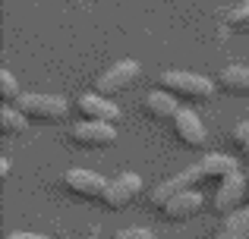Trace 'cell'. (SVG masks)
<instances>
[{
    "label": "cell",
    "instance_id": "cell-3",
    "mask_svg": "<svg viewBox=\"0 0 249 239\" xmlns=\"http://www.w3.org/2000/svg\"><path fill=\"white\" fill-rule=\"evenodd\" d=\"M139 73H142V69H139V63H136V60L114 63V66H107L95 79V95H101V98H117V95L126 92L129 85H136Z\"/></svg>",
    "mask_w": 249,
    "mask_h": 239
},
{
    "label": "cell",
    "instance_id": "cell-13",
    "mask_svg": "<svg viewBox=\"0 0 249 239\" xmlns=\"http://www.w3.org/2000/svg\"><path fill=\"white\" fill-rule=\"evenodd\" d=\"M180 101L177 98H170L167 92H161V88H155V92H148L145 98H142V111H145V117L148 120H155V123H170L180 113Z\"/></svg>",
    "mask_w": 249,
    "mask_h": 239
},
{
    "label": "cell",
    "instance_id": "cell-2",
    "mask_svg": "<svg viewBox=\"0 0 249 239\" xmlns=\"http://www.w3.org/2000/svg\"><path fill=\"white\" fill-rule=\"evenodd\" d=\"M16 111L22 113L29 123H60L63 117H67V101L60 98V95H38V92H32V95H22V98L16 101Z\"/></svg>",
    "mask_w": 249,
    "mask_h": 239
},
{
    "label": "cell",
    "instance_id": "cell-10",
    "mask_svg": "<svg viewBox=\"0 0 249 239\" xmlns=\"http://www.w3.org/2000/svg\"><path fill=\"white\" fill-rule=\"evenodd\" d=\"M170 129H174V139L186 148H202L208 142V132L202 126V120L196 117L193 111H180L174 120H170Z\"/></svg>",
    "mask_w": 249,
    "mask_h": 239
},
{
    "label": "cell",
    "instance_id": "cell-23",
    "mask_svg": "<svg viewBox=\"0 0 249 239\" xmlns=\"http://www.w3.org/2000/svg\"><path fill=\"white\" fill-rule=\"evenodd\" d=\"M246 205H249V192H246Z\"/></svg>",
    "mask_w": 249,
    "mask_h": 239
},
{
    "label": "cell",
    "instance_id": "cell-18",
    "mask_svg": "<svg viewBox=\"0 0 249 239\" xmlns=\"http://www.w3.org/2000/svg\"><path fill=\"white\" fill-rule=\"evenodd\" d=\"M231 145H233V151H237V154L249 158V120H243V123H237V126H233Z\"/></svg>",
    "mask_w": 249,
    "mask_h": 239
},
{
    "label": "cell",
    "instance_id": "cell-22",
    "mask_svg": "<svg viewBox=\"0 0 249 239\" xmlns=\"http://www.w3.org/2000/svg\"><path fill=\"white\" fill-rule=\"evenodd\" d=\"M10 176V160H0V179Z\"/></svg>",
    "mask_w": 249,
    "mask_h": 239
},
{
    "label": "cell",
    "instance_id": "cell-19",
    "mask_svg": "<svg viewBox=\"0 0 249 239\" xmlns=\"http://www.w3.org/2000/svg\"><path fill=\"white\" fill-rule=\"evenodd\" d=\"M227 25H231V29H237V32L249 29V0H246V3H240L237 10L227 13Z\"/></svg>",
    "mask_w": 249,
    "mask_h": 239
},
{
    "label": "cell",
    "instance_id": "cell-4",
    "mask_svg": "<svg viewBox=\"0 0 249 239\" xmlns=\"http://www.w3.org/2000/svg\"><path fill=\"white\" fill-rule=\"evenodd\" d=\"M246 192H249V176H243V173H233L231 179H224V183L218 186V192H214V198H212V211L227 221L231 214L243 211Z\"/></svg>",
    "mask_w": 249,
    "mask_h": 239
},
{
    "label": "cell",
    "instance_id": "cell-11",
    "mask_svg": "<svg viewBox=\"0 0 249 239\" xmlns=\"http://www.w3.org/2000/svg\"><path fill=\"white\" fill-rule=\"evenodd\" d=\"M196 167H199L202 186H205V183H218L221 186L224 179H231L233 173H240L237 158H233V154H205Z\"/></svg>",
    "mask_w": 249,
    "mask_h": 239
},
{
    "label": "cell",
    "instance_id": "cell-16",
    "mask_svg": "<svg viewBox=\"0 0 249 239\" xmlns=\"http://www.w3.org/2000/svg\"><path fill=\"white\" fill-rule=\"evenodd\" d=\"M25 126H29V120H25L16 107H3V111H0V132L3 135H19Z\"/></svg>",
    "mask_w": 249,
    "mask_h": 239
},
{
    "label": "cell",
    "instance_id": "cell-12",
    "mask_svg": "<svg viewBox=\"0 0 249 239\" xmlns=\"http://www.w3.org/2000/svg\"><path fill=\"white\" fill-rule=\"evenodd\" d=\"M202 205H205L202 195L193 189V192H183V195L170 198L164 208H158V211H161V217H164L167 223H186V221H193V217L202 211Z\"/></svg>",
    "mask_w": 249,
    "mask_h": 239
},
{
    "label": "cell",
    "instance_id": "cell-24",
    "mask_svg": "<svg viewBox=\"0 0 249 239\" xmlns=\"http://www.w3.org/2000/svg\"><path fill=\"white\" fill-rule=\"evenodd\" d=\"M89 239H98V236H89Z\"/></svg>",
    "mask_w": 249,
    "mask_h": 239
},
{
    "label": "cell",
    "instance_id": "cell-8",
    "mask_svg": "<svg viewBox=\"0 0 249 239\" xmlns=\"http://www.w3.org/2000/svg\"><path fill=\"white\" fill-rule=\"evenodd\" d=\"M142 192V176L139 173H120L117 179H110L107 183V192H104V208L110 211H120L126 208V205H133L136 198H139Z\"/></svg>",
    "mask_w": 249,
    "mask_h": 239
},
{
    "label": "cell",
    "instance_id": "cell-7",
    "mask_svg": "<svg viewBox=\"0 0 249 239\" xmlns=\"http://www.w3.org/2000/svg\"><path fill=\"white\" fill-rule=\"evenodd\" d=\"M196 186H202V176H199V167H186V170H180L177 176L164 179V183H158L152 189V205L155 208H164L170 198L183 195V192H193Z\"/></svg>",
    "mask_w": 249,
    "mask_h": 239
},
{
    "label": "cell",
    "instance_id": "cell-21",
    "mask_svg": "<svg viewBox=\"0 0 249 239\" xmlns=\"http://www.w3.org/2000/svg\"><path fill=\"white\" fill-rule=\"evenodd\" d=\"M6 239H48V236H38V233H10Z\"/></svg>",
    "mask_w": 249,
    "mask_h": 239
},
{
    "label": "cell",
    "instance_id": "cell-25",
    "mask_svg": "<svg viewBox=\"0 0 249 239\" xmlns=\"http://www.w3.org/2000/svg\"><path fill=\"white\" fill-rule=\"evenodd\" d=\"M246 176H249V173H246Z\"/></svg>",
    "mask_w": 249,
    "mask_h": 239
},
{
    "label": "cell",
    "instance_id": "cell-6",
    "mask_svg": "<svg viewBox=\"0 0 249 239\" xmlns=\"http://www.w3.org/2000/svg\"><path fill=\"white\" fill-rule=\"evenodd\" d=\"M63 189L73 198H82V202H104V192H107V179L98 176L91 170H67L63 173Z\"/></svg>",
    "mask_w": 249,
    "mask_h": 239
},
{
    "label": "cell",
    "instance_id": "cell-14",
    "mask_svg": "<svg viewBox=\"0 0 249 239\" xmlns=\"http://www.w3.org/2000/svg\"><path fill=\"white\" fill-rule=\"evenodd\" d=\"M218 85L233 98H249V66H224L218 73Z\"/></svg>",
    "mask_w": 249,
    "mask_h": 239
},
{
    "label": "cell",
    "instance_id": "cell-1",
    "mask_svg": "<svg viewBox=\"0 0 249 239\" xmlns=\"http://www.w3.org/2000/svg\"><path fill=\"white\" fill-rule=\"evenodd\" d=\"M158 88L177 98L180 104H208L214 98V82L186 69H167L158 76Z\"/></svg>",
    "mask_w": 249,
    "mask_h": 239
},
{
    "label": "cell",
    "instance_id": "cell-9",
    "mask_svg": "<svg viewBox=\"0 0 249 239\" xmlns=\"http://www.w3.org/2000/svg\"><path fill=\"white\" fill-rule=\"evenodd\" d=\"M76 113L85 123H110L114 126L120 120V107L114 104L110 98H101V95H82L76 101Z\"/></svg>",
    "mask_w": 249,
    "mask_h": 239
},
{
    "label": "cell",
    "instance_id": "cell-5",
    "mask_svg": "<svg viewBox=\"0 0 249 239\" xmlns=\"http://www.w3.org/2000/svg\"><path fill=\"white\" fill-rule=\"evenodd\" d=\"M67 142L76 145V148H85V151H101V148H110L117 142V129L110 126V123H85V120H79L67 132Z\"/></svg>",
    "mask_w": 249,
    "mask_h": 239
},
{
    "label": "cell",
    "instance_id": "cell-17",
    "mask_svg": "<svg viewBox=\"0 0 249 239\" xmlns=\"http://www.w3.org/2000/svg\"><path fill=\"white\" fill-rule=\"evenodd\" d=\"M19 98H22V95H19L16 76H13L10 69H0V101H3V104H16Z\"/></svg>",
    "mask_w": 249,
    "mask_h": 239
},
{
    "label": "cell",
    "instance_id": "cell-20",
    "mask_svg": "<svg viewBox=\"0 0 249 239\" xmlns=\"http://www.w3.org/2000/svg\"><path fill=\"white\" fill-rule=\"evenodd\" d=\"M114 239H155V233L145 227H126V230H117Z\"/></svg>",
    "mask_w": 249,
    "mask_h": 239
},
{
    "label": "cell",
    "instance_id": "cell-15",
    "mask_svg": "<svg viewBox=\"0 0 249 239\" xmlns=\"http://www.w3.org/2000/svg\"><path fill=\"white\" fill-rule=\"evenodd\" d=\"M214 239H249V208L227 217V221L221 223V230H218Z\"/></svg>",
    "mask_w": 249,
    "mask_h": 239
}]
</instances>
